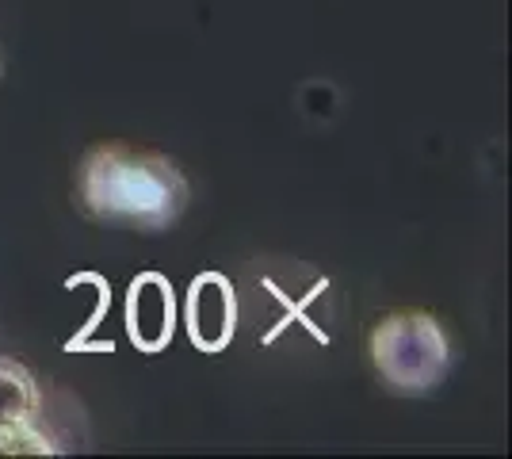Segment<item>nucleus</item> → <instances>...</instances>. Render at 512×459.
Instances as JSON below:
<instances>
[{
  "label": "nucleus",
  "instance_id": "1",
  "mask_svg": "<svg viewBox=\"0 0 512 459\" xmlns=\"http://www.w3.org/2000/svg\"><path fill=\"white\" fill-rule=\"evenodd\" d=\"M77 196L92 219L165 230L188 207V180L165 153L127 142H104L85 153Z\"/></svg>",
  "mask_w": 512,
  "mask_h": 459
},
{
  "label": "nucleus",
  "instance_id": "2",
  "mask_svg": "<svg viewBox=\"0 0 512 459\" xmlns=\"http://www.w3.org/2000/svg\"><path fill=\"white\" fill-rule=\"evenodd\" d=\"M371 364L394 394H428L448 375V333L425 310H394L371 329Z\"/></svg>",
  "mask_w": 512,
  "mask_h": 459
},
{
  "label": "nucleus",
  "instance_id": "3",
  "mask_svg": "<svg viewBox=\"0 0 512 459\" xmlns=\"http://www.w3.org/2000/svg\"><path fill=\"white\" fill-rule=\"evenodd\" d=\"M184 329L199 352H226L237 333V291L222 272H199L184 299Z\"/></svg>",
  "mask_w": 512,
  "mask_h": 459
},
{
  "label": "nucleus",
  "instance_id": "4",
  "mask_svg": "<svg viewBox=\"0 0 512 459\" xmlns=\"http://www.w3.org/2000/svg\"><path fill=\"white\" fill-rule=\"evenodd\" d=\"M127 337L130 345L146 356H157L172 345V333L180 322L172 280L161 272H138L127 287Z\"/></svg>",
  "mask_w": 512,
  "mask_h": 459
},
{
  "label": "nucleus",
  "instance_id": "5",
  "mask_svg": "<svg viewBox=\"0 0 512 459\" xmlns=\"http://www.w3.org/2000/svg\"><path fill=\"white\" fill-rule=\"evenodd\" d=\"M43 410L39 379L23 364L0 356V421H35Z\"/></svg>",
  "mask_w": 512,
  "mask_h": 459
},
{
  "label": "nucleus",
  "instance_id": "6",
  "mask_svg": "<svg viewBox=\"0 0 512 459\" xmlns=\"http://www.w3.org/2000/svg\"><path fill=\"white\" fill-rule=\"evenodd\" d=\"M62 448L35 421H0V456H58Z\"/></svg>",
  "mask_w": 512,
  "mask_h": 459
},
{
  "label": "nucleus",
  "instance_id": "7",
  "mask_svg": "<svg viewBox=\"0 0 512 459\" xmlns=\"http://www.w3.org/2000/svg\"><path fill=\"white\" fill-rule=\"evenodd\" d=\"M81 280H88V284L96 287V306H92V314H88V322L81 329H77V337H69L65 341V349L69 352H85V349H96V352H111V345H92V333L104 326L107 318V303H111V287H107V280L100 276V272H81Z\"/></svg>",
  "mask_w": 512,
  "mask_h": 459
},
{
  "label": "nucleus",
  "instance_id": "8",
  "mask_svg": "<svg viewBox=\"0 0 512 459\" xmlns=\"http://www.w3.org/2000/svg\"><path fill=\"white\" fill-rule=\"evenodd\" d=\"M0 73H4V58H0Z\"/></svg>",
  "mask_w": 512,
  "mask_h": 459
}]
</instances>
